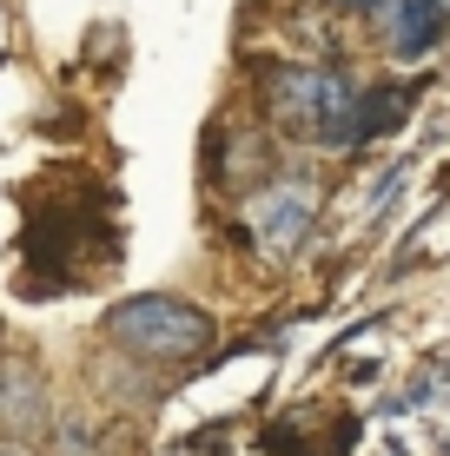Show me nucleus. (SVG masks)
I'll return each mask as SVG.
<instances>
[{
  "mask_svg": "<svg viewBox=\"0 0 450 456\" xmlns=\"http://www.w3.org/2000/svg\"><path fill=\"white\" fill-rule=\"evenodd\" d=\"M106 338L119 344L127 357H146V364H185L212 344V318L185 297H166V291H146V297H127V305L106 311Z\"/></svg>",
  "mask_w": 450,
  "mask_h": 456,
  "instance_id": "1",
  "label": "nucleus"
},
{
  "mask_svg": "<svg viewBox=\"0 0 450 456\" xmlns=\"http://www.w3.org/2000/svg\"><path fill=\"white\" fill-rule=\"evenodd\" d=\"M318 218V179L312 172H278L252 192V206H245V225H252V245L272 251V258H285V251L305 245V232H312Z\"/></svg>",
  "mask_w": 450,
  "mask_h": 456,
  "instance_id": "2",
  "label": "nucleus"
},
{
  "mask_svg": "<svg viewBox=\"0 0 450 456\" xmlns=\"http://www.w3.org/2000/svg\"><path fill=\"white\" fill-rule=\"evenodd\" d=\"M266 113L278 133L291 139H318L324 119V67H278L266 80Z\"/></svg>",
  "mask_w": 450,
  "mask_h": 456,
  "instance_id": "3",
  "label": "nucleus"
},
{
  "mask_svg": "<svg viewBox=\"0 0 450 456\" xmlns=\"http://www.w3.org/2000/svg\"><path fill=\"white\" fill-rule=\"evenodd\" d=\"M417 93H424V80H411V86H358V106H351V119L338 126L331 152H351V146H364V139H378V133H397V119L417 106Z\"/></svg>",
  "mask_w": 450,
  "mask_h": 456,
  "instance_id": "4",
  "label": "nucleus"
},
{
  "mask_svg": "<svg viewBox=\"0 0 450 456\" xmlns=\"http://www.w3.org/2000/svg\"><path fill=\"white\" fill-rule=\"evenodd\" d=\"M40 423H46L40 370L27 364V357H0V430H7L13 444H27V436H40Z\"/></svg>",
  "mask_w": 450,
  "mask_h": 456,
  "instance_id": "5",
  "label": "nucleus"
},
{
  "mask_svg": "<svg viewBox=\"0 0 450 456\" xmlns=\"http://www.w3.org/2000/svg\"><path fill=\"white\" fill-rule=\"evenodd\" d=\"M444 27H450V13L438 7V0H405L397 7V20H391V60H424L430 46L444 40Z\"/></svg>",
  "mask_w": 450,
  "mask_h": 456,
  "instance_id": "6",
  "label": "nucleus"
},
{
  "mask_svg": "<svg viewBox=\"0 0 450 456\" xmlns=\"http://www.w3.org/2000/svg\"><path fill=\"white\" fill-rule=\"evenodd\" d=\"M0 456H27V444H13V450H0Z\"/></svg>",
  "mask_w": 450,
  "mask_h": 456,
  "instance_id": "7",
  "label": "nucleus"
},
{
  "mask_svg": "<svg viewBox=\"0 0 450 456\" xmlns=\"http://www.w3.org/2000/svg\"><path fill=\"white\" fill-rule=\"evenodd\" d=\"M438 7H444V13H450V0H438Z\"/></svg>",
  "mask_w": 450,
  "mask_h": 456,
  "instance_id": "8",
  "label": "nucleus"
}]
</instances>
